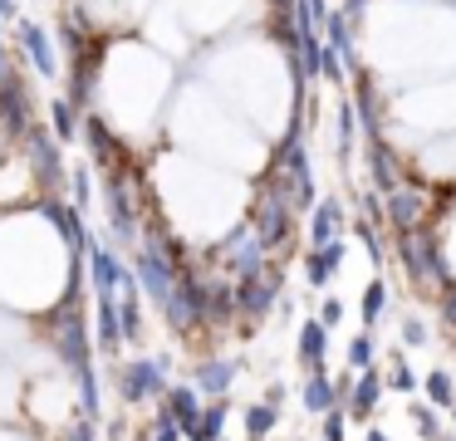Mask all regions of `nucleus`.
Instances as JSON below:
<instances>
[{
    "label": "nucleus",
    "mask_w": 456,
    "mask_h": 441,
    "mask_svg": "<svg viewBox=\"0 0 456 441\" xmlns=\"http://www.w3.org/2000/svg\"><path fill=\"white\" fill-rule=\"evenodd\" d=\"M15 35H20V49L35 59V69H40L45 78H54V74H60V54H54L50 35H45V29L35 25V20H20V25H15Z\"/></svg>",
    "instance_id": "20e7f679"
},
{
    "label": "nucleus",
    "mask_w": 456,
    "mask_h": 441,
    "mask_svg": "<svg viewBox=\"0 0 456 441\" xmlns=\"http://www.w3.org/2000/svg\"><path fill=\"white\" fill-rule=\"evenodd\" d=\"M74 206H89V172H74Z\"/></svg>",
    "instance_id": "7c9ffc66"
},
{
    "label": "nucleus",
    "mask_w": 456,
    "mask_h": 441,
    "mask_svg": "<svg viewBox=\"0 0 456 441\" xmlns=\"http://www.w3.org/2000/svg\"><path fill=\"white\" fill-rule=\"evenodd\" d=\"M84 137H89V147H94V157H99L103 167H118V137L109 133V127H103V118H94L89 113V123H84Z\"/></svg>",
    "instance_id": "2eb2a0df"
},
{
    "label": "nucleus",
    "mask_w": 456,
    "mask_h": 441,
    "mask_svg": "<svg viewBox=\"0 0 456 441\" xmlns=\"http://www.w3.org/2000/svg\"><path fill=\"white\" fill-rule=\"evenodd\" d=\"M319 319H324V323H329V329H334V323H338V319H344V304H338V299H334V294H329V299H324V304H319Z\"/></svg>",
    "instance_id": "c85d7f7f"
},
{
    "label": "nucleus",
    "mask_w": 456,
    "mask_h": 441,
    "mask_svg": "<svg viewBox=\"0 0 456 441\" xmlns=\"http://www.w3.org/2000/svg\"><path fill=\"white\" fill-rule=\"evenodd\" d=\"M422 388H427V402H432V407H456V388H452L446 372H432Z\"/></svg>",
    "instance_id": "5701e85b"
},
{
    "label": "nucleus",
    "mask_w": 456,
    "mask_h": 441,
    "mask_svg": "<svg viewBox=\"0 0 456 441\" xmlns=\"http://www.w3.org/2000/svg\"><path fill=\"white\" fill-rule=\"evenodd\" d=\"M236 372H240L236 358H211V363H201V368H197V388L207 392V397H226L231 382H236Z\"/></svg>",
    "instance_id": "1a4fd4ad"
},
{
    "label": "nucleus",
    "mask_w": 456,
    "mask_h": 441,
    "mask_svg": "<svg viewBox=\"0 0 456 441\" xmlns=\"http://www.w3.org/2000/svg\"><path fill=\"white\" fill-rule=\"evenodd\" d=\"M383 309H387V284L373 280V284L363 290V329H373V323L383 319Z\"/></svg>",
    "instance_id": "412c9836"
},
{
    "label": "nucleus",
    "mask_w": 456,
    "mask_h": 441,
    "mask_svg": "<svg viewBox=\"0 0 456 441\" xmlns=\"http://www.w3.org/2000/svg\"><path fill=\"white\" fill-rule=\"evenodd\" d=\"M133 441H158V431H138V437H133Z\"/></svg>",
    "instance_id": "473e14b6"
},
{
    "label": "nucleus",
    "mask_w": 456,
    "mask_h": 441,
    "mask_svg": "<svg viewBox=\"0 0 456 441\" xmlns=\"http://www.w3.org/2000/svg\"><path fill=\"white\" fill-rule=\"evenodd\" d=\"M403 343H427V323L422 319H407L403 323Z\"/></svg>",
    "instance_id": "c756f323"
},
{
    "label": "nucleus",
    "mask_w": 456,
    "mask_h": 441,
    "mask_svg": "<svg viewBox=\"0 0 456 441\" xmlns=\"http://www.w3.org/2000/svg\"><path fill=\"white\" fill-rule=\"evenodd\" d=\"M397 260L407 265L417 284H442L446 280V265H442V241H436L427 225L417 231H397Z\"/></svg>",
    "instance_id": "f257e3e1"
},
{
    "label": "nucleus",
    "mask_w": 456,
    "mask_h": 441,
    "mask_svg": "<svg viewBox=\"0 0 456 441\" xmlns=\"http://www.w3.org/2000/svg\"><path fill=\"white\" fill-rule=\"evenodd\" d=\"M373 353H378L373 333H358V339L348 343V368H354V372H368V368H373Z\"/></svg>",
    "instance_id": "4be33fe9"
},
{
    "label": "nucleus",
    "mask_w": 456,
    "mask_h": 441,
    "mask_svg": "<svg viewBox=\"0 0 456 441\" xmlns=\"http://www.w3.org/2000/svg\"><path fill=\"white\" fill-rule=\"evenodd\" d=\"M368 176H373V186H378V192H393V186H403V182H397L393 147H387L383 137H373V143H368Z\"/></svg>",
    "instance_id": "9d476101"
},
{
    "label": "nucleus",
    "mask_w": 456,
    "mask_h": 441,
    "mask_svg": "<svg viewBox=\"0 0 456 441\" xmlns=\"http://www.w3.org/2000/svg\"><path fill=\"white\" fill-rule=\"evenodd\" d=\"M338 265H344V241L324 245V250H309V284H314V290H324V284L338 274Z\"/></svg>",
    "instance_id": "ddd939ff"
},
{
    "label": "nucleus",
    "mask_w": 456,
    "mask_h": 441,
    "mask_svg": "<svg viewBox=\"0 0 456 441\" xmlns=\"http://www.w3.org/2000/svg\"><path fill=\"white\" fill-rule=\"evenodd\" d=\"M54 127H40L35 123L30 133H25V152H30V167H35V182L45 186V192H54L60 196V182H64V172H60V147H54Z\"/></svg>",
    "instance_id": "f03ea898"
},
{
    "label": "nucleus",
    "mask_w": 456,
    "mask_h": 441,
    "mask_svg": "<svg viewBox=\"0 0 456 441\" xmlns=\"http://www.w3.org/2000/svg\"><path fill=\"white\" fill-rule=\"evenodd\" d=\"M329 323L324 319H309L305 329H299V353H305V363H309V372H319L324 368V348H329Z\"/></svg>",
    "instance_id": "dca6fc26"
},
{
    "label": "nucleus",
    "mask_w": 456,
    "mask_h": 441,
    "mask_svg": "<svg viewBox=\"0 0 456 441\" xmlns=\"http://www.w3.org/2000/svg\"><path fill=\"white\" fill-rule=\"evenodd\" d=\"M387 388H393V392H417L422 382H417V372L407 368L403 358H397V363H393V378H387Z\"/></svg>",
    "instance_id": "a878e982"
},
{
    "label": "nucleus",
    "mask_w": 456,
    "mask_h": 441,
    "mask_svg": "<svg viewBox=\"0 0 456 441\" xmlns=\"http://www.w3.org/2000/svg\"><path fill=\"white\" fill-rule=\"evenodd\" d=\"M338 397H344V388H338V382H329L324 372H314V378H309V388H305V407L309 412H334Z\"/></svg>",
    "instance_id": "f3484780"
},
{
    "label": "nucleus",
    "mask_w": 456,
    "mask_h": 441,
    "mask_svg": "<svg viewBox=\"0 0 456 441\" xmlns=\"http://www.w3.org/2000/svg\"><path fill=\"white\" fill-rule=\"evenodd\" d=\"M427 216H432V196L417 192V186H393L387 192V225L393 231H417V225H427Z\"/></svg>",
    "instance_id": "7ed1b4c3"
},
{
    "label": "nucleus",
    "mask_w": 456,
    "mask_h": 441,
    "mask_svg": "<svg viewBox=\"0 0 456 441\" xmlns=\"http://www.w3.org/2000/svg\"><path fill=\"white\" fill-rule=\"evenodd\" d=\"M89 270H94V284H99V294H113L123 280H128V274L118 270V260H113L103 245H89Z\"/></svg>",
    "instance_id": "4468645a"
},
{
    "label": "nucleus",
    "mask_w": 456,
    "mask_h": 441,
    "mask_svg": "<svg viewBox=\"0 0 456 441\" xmlns=\"http://www.w3.org/2000/svg\"><path fill=\"white\" fill-rule=\"evenodd\" d=\"M412 421L422 427L427 441H442V437H436V412H432V407H422V402H417V407H412Z\"/></svg>",
    "instance_id": "cd10ccee"
},
{
    "label": "nucleus",
    "mask_w": 456,
    "mask_h": 441,
    "mask_svg": "<svg viewBox=\"0 0 456 441\" xmlns=\"http://www.w3.org/2000/svg\"><path fill=\"white\" fill-rule=\"evenodd\" d=\"M152 392H162V363L133 358V368H123V397H128V402H148Z\"/></svg>",
    "instance_id": "39448f33"
},
{
    "label": "nucleus",
    "mask_w": 456,
    "mask_h": 441,
    "mask_svg": "<svg viewBox=\"0 0 456 441\" xmlns=\"http://www.w3.org/2000/svg\"><path fill=\"white\" fill-rule=\"evenodd\" d=\"M45 216H50V221L60 225V241L69 245V250H89V241H84V225H79V206L45 201Z\"/></svg>",
    "instance_id": "9b49d317"
},
{
    "label": "nucleus",
    "mask_w": 456,
    "mask_h": 441,
    "mask_svg": "<svg viewBox=\"0 0 456 441\" xmlns=\"http://www.w3.org/2000/svg\"><path fill=\"white\" fill-rule=\"evenodd\" d=\"M319 74H324L329 84H344V54H338L334 45H324V59H319Z\"/></svg>",
    "instance_id": "393cba45"
},
{
    "label": "nucleus",
    "mask_w": 456,
    "mask_h": 441,
    "mask_svg": "<svg viewBox=\"0 0 456 441\" xmlns=\"http://www.w3.org/2000/svg\"><path fill=\"white\" fill-rule=\"evenodd\" d=\"M383 392H387V382H383V372L378 368H368V372H358L354 378V388H348V417H368V412L383 402Z\"/></svg>",
    "instance_id": "0eeeda50"
},
{
    "label": "nucleus",
    "mask_w": 456,
    "mask_h": 441,
    "mask_svg": "<svg viewBox=\"0 0 456 441\" xmlns=\"http://www.w3.org/2000/svg\"><path fill=\"white\" fill-rule=\"evenodd\" d=\"M452 417H456V407H452Z\"/></svg>",
    "instance_id": "f704fd0d"
},
{
    "label": "nucleus",
    "mask_w": 456,
    "mask_h": 441,
    "mask_svg": "<svg viewBox=\"0 0 456 441\" xmlns=\"http://www.w3.org/2000/svg\"><path fill=\"white\" fill-rule=\"evenodd\" d=\"M167 412L172 421L182 427V437H191L197 431V421H201V407H197V388H172V397H167Z\"/></svg>",
    "instance_id": "f8f14e48"
},
{
    "label": "nucleus",
    "mask_w": 456,
    "mask_h": 441,
    "mask_svg": "<svg viewBox=\"0 0 456 441\" xmlns=\"http://www.w3.org/2000/svg\"><path fill=\"white\" fill-rule=\"evenodd\" d=\"M354 108H358V127L368 133V143L373 137H383V103H378V88L368 74L354 78Z\"/></svg>",
    "instance_id": "423d86ee"
},
{
    "label": "nucleus",
    "mask_w": 456,
    "mask_h": 441,
    "mask_svg": "<svg viewBox=\"0 0 456 441\" xmlns=\"http://www.w3.org/2000/svg\"><path fill=\"white\" fill-rule=\"evenodd\" d=\"M50 127L54 137H74V98H54L50 103Z\"/></svg>",
    "instance_id": "b1692460"
},
{
    "label": "nucleus",
    "mask_w": 456,
    "mask_h": 441,
    "mask_svg": "<svg viewBox=\"0 0 456 441\" xmlns=\"http://www.w3.org/2000/svg\"><path fill=\"white\" fill-rule=\"evenodd\" d=\"M348 25H354V20H348L344 10H334V15L324 20V35H329V45H334L344 59H354V29Z\"/></svg>",
    "instance_id": "aec40b11"
},
{
    "label": "nucleus",
    "mask_w": 456,
    "mask_h": 441,
    "mask_svg": "<svg viewBox=\"0 0 456 441\" xmlns=\"http://www.w3.org/2000/svg\"><path fill=\"white\" fill-rule=\"evenodd\" d=\"M344 241V206L329 196L324 206H314V225H309V250H324V245Z\"/></svg>",
    "instance_id": "6e6552de"
},
{
    "label": "nucleus",
    "mask_w": 456,
    "mask_h": 441,
    "mask_svg": "<svg viewBox=\"0 0 456 441\" xmlns=\"http://www.w3.org/2000/svg\"><path fill=\"white\" fill-rule=\"evenodd\" d=\"M363 10H368V0H348V5H344V15H348V20H358Z\"/></svg>",
    "instance_id": "2f4dec72"
},
{
    "label": "nucleus",
    "mask_w": 456,
    "mask_h": 441,
    "mask_svg": "<svg viewBox=\"0 0 456 441\" xmlns=\"http://www.w3.org/2000/svg\"><path fill=\"white\" fill-rule=\"evenodd\" d=\"M226 407H231V402H226V397H216V402H211V407H207V412H201V421H197V431H191V437H187V441H221V427H226Z\"/></svg>",
    "instance_id": "6ab92c4d"
},
{
    "label": "nucleus",
    "mask_w": 456,
    "mask_h": 441,
    "mask_svg": "<svg viewBox=\"0 0 456 441\" xmlns=\"http://www.w3.org/2000/svg\"><path fill=\"white\" fill-rule=\"evenodd\" d=\"M275 421H280V407H275V402H250V407H246V437H250V441H265Z\"/></svg>",
    "instance_id": "a211bd4d"
},
{
    "label": "nucleus",
    "mask_w": 456,
    "mask_h": 441,
    "mask_svg": "<svg viewBox=\"0 0 456 441\" xmlns=\"http://www.w3.org/2000/svg\"><path fill=\"white\" fill-rule=\"evenodd\" d=\"M368 441H387V437H383V431H368Z\"/></svg>",
    "instance_id": "72a5a7b5"
},
{
    "label": "nucleus",
    "mask_w": 456,
    "mask_h": 441,
    "mask_svg": "<svg viewBox=\"0 0 456 441\" xmlns=\"http://www.w3.org/2000/svg\"><path fill=\"white\" fill-rule=\"evenodd\" d=\"M344 421H348V407L338 402L334 412H324V441H344Z\"/></svg>",
    "instance_id": "bb28decb"
}]
</instances>
